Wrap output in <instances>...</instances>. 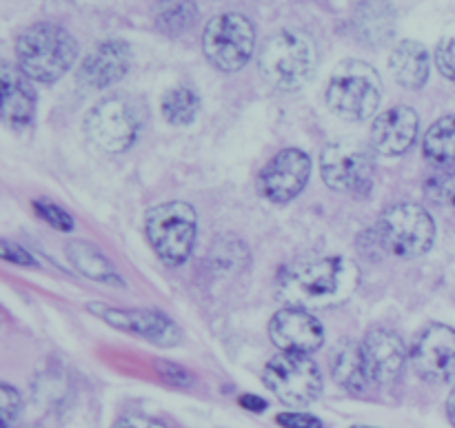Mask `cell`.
<instances>
[{
	"instance_id": "cell-1",
	"label": "cell",
	"mask_w": 455,
	"mask_h": 428,
	"mask_svg": "<svg viewBox=\"0 0 455 428\" xmlns=\"http://www.w3.org/2000/svg\"><path fill=\"white\" fill-rule=\"evenodd\" d=\"M358 284V269L338 256H309L289 262L275 280V293L287 306L318 309L347 300Z\"/></svg>"
},
{
	"instance_id": "cell-2",
	"label": "cell",
	"mask_w": 455,
	"mask_h": 428,
	"mask_svg": "<svg viewBox=\"0 0 455 428\" xmlns=\"http://www.w3.org/2000/svg\"><path fill=\"white\" fill-rule=\"evenodd\" d=\"M78 44L74 36L53 22H36L16 40L18 69L36 83H56L74 67Z\"/></svg>"
},
{
	"instance_id": "cell-3",
	"label": "cell",
	"mask_w": 455,
	"mask_h": 428,
	"mask_svg": "<svg viewBox=\"0 0 455 428\" xmlns=\"http://www.w3.org/2000/svg\"><path fill=\"white\" fill-rule=\"evenodd\" d=\"M315 60V44L309 36L296 29H283L262 44L258 69L278 91H298L314 75Z\"/></svg>"
},
{
	"instance_id": "cell-4",
	"label": "cell",
	"mask_w": 455,
	"mask_h": 428,
	"mask_svg": "<svg viewBox=\"0 0 455 428\" xmlns=\"http://www.w3.org/2000/svg\"><path fill=\"white\" fill-rule=\"evenodd\" d=\"M380 98V75L363 60H342L329 78L327 107L342 120L358 123L371 118Z\"/></svg>"
},
{
	"instance_id": "cell-5",
	"label": "cell",
	"mask_w": 455,
	"mask_h": 428,
	"mask_svg": "<svg viewBox=\"0 0 455 428\" xmlns=\"http://www.w3.org/2000/svg\"><path fill=\"white\" fill-rule=\"evenodd\" d=\"M145 235L160 262L180 266L191 256L198 238L196 209L178 200L151 207L145 216Z\"/></svg>"
},
{
	"instance_id": "cell-6",
	"label": "cell",
	"mask_w": 455,
	"mask_h": 428,
	"mask_svg": "<svg viewBox=\"0 0 455 428\" xmlns=\"http://www.w3.org/2000/svg\"><path fill=\"white\" fill-rule=\"evenodd\" d=\"M376 234L380 244L398 258H420L434 247L435 222L418 204H394L378 218Z\"/></svg>"
},
{
	"instance_id": "cell-7",
	"label": "cell",
	"mask_w": 455,
	"mask_h": 428,
	"mask_svg": "<svg viewBox=\"0 0 455 428\" xmlns=\"http://www.w3.org/2000/svg\"><path fill=\"white\" fill-rule=\"evenodd\" d=\"M256 47V29L243 13L225 12L207 22L203 34V52L216 69L231 74L240 71Z\"/></svg>"
},
{
	"instance_id": "cell-8",
	"label": "cell",
	"mask_w": 455,
	"mask_h": 428,
	"mask_svg": "<svg viewBox=\"0 0 455 428\" xmlns=\"http://www.w3.org/2000/svg\"><path fill=\"white\" fill-rule=\"evenodd\" d=\"M140 111L136 102L124 96H109L93 105L84 118V133L98 149L107 154H123L140 133Z\"/></svg>"
},
{
	"instance_id": "cell-9",
	"label": "cell",
	"mask_w": 455,
	"mask_h": 428,
	"mask_svg": "<svg viewBox=\"0 0 455 428\" xmlns=\"http://www.w3.org/2000/svg\"><path fill=\"white\" fill-rule=\"evenodd\" d=\"M265 384L289 407H307L323 391V373L305 353H278L265 369Z\"/></svg>"
},
{
	"instance_id": "cell-10",
	"label": "cell",
	"mask_w": 455,
	"mask_h": 428,
	"mask_svg": "<svg viewBox=\"0 0 455 428\" xmlns=\"http://www.w3.org/2000/svg\"><path fill=\"white\" fill-rule=\"evenodd\" d=\"M320 173L329 189L340 194H367L373 182L371 155L351 142H333L320 155Z\"/></svg>"
},
{
	"instance_id": "cell-11",
	"label": "cell",
	"mask_w": 455,
	"mask_h": 428,
	"mask_svg": "<svg viewBox=\"0 0 455 428\" xmlns=\"http://www.w3.org/2000/svg\"><path fill=\"white\" fill-rule=\"evenodd\" d=\"M311 176V160L300 149H283L260 169L256 186L269 202L284 204L302 194Z\"/></svg>"
},
{
	"instance_id": "cell-12",
	"label": "cell",
	"mask_w": 455,
	"mask_h": 428,
	"mask_svg": "<svg viewBox=\"0 0 455 428\" xmlns=\"http://www.w3.org/2000/svg\"><path fill=\"white\" fill-rule=\"evenodd\" d=\"M411 367L422 380L440 382L451 380L455 373V329L447 324H429L409 351Z\"/></svg>"
},
{
	"instance_id": "cell-13",
	"label": "cell",
	"mask_w": 455,
	"mask_h": 428,
	"mask_svg": "<svg viewBox=\"0 0 455 428\" xmlns=\"http://www.w3.org/2000/svg\"><path fill=\"white\" fill-rule=\"evenodd\" d=\"M89 309L118 331L132 333V336L142 337L156 346H173L180 342V329L160 311L145 309H114V306L92 305Z\"/></svg>"
},
{
	"instance_id": "cell-14",
	"label": "cell",
	"mask_w": 455,
	"mask_h": 428,
	"mask_svg": "<svg viewBox=\"0 0 455 428\" xmlns=\"http://www.w3.org/2000/svg\"><path fill=\"white\" fill-rule=\"evenodd\" d=\"M269 337L283 353H314L324 345V329L305 309L287 306L269 322Z\"/></svg>"
},
{
	"instance_id": "cell-15",
	"label": "cell",
	"mask_w": 455,
	"mask_h": 428,
	"mask_svg": "<svg viewBox=\"0 0 455 428\" xmlns=\"http://www.w3.org/2000/svg\"><path fill=\"white\" fill-rule=\"evenodd\" d=\"M363 358L369 382L376 386H387L403 376L409 353L404 342L394 331L373 329L363 342Z\"/></svg>"
},
{
	"instance_id": "cell-16",
	"label": "cell",
	"mask_w": 455,
	"mask_h": 428,
	"mask_svg": "<svg viewBox=\"0 0 455 428\" xmlns=\"http://www.w3.org/2000/svg\"><path fill=\"white\" fill-rule=\"evenodd\" d=\"M132 52L123 40H105L78 67V83L92 89H105L127 75Z\"/></svg>"
},
{
	"instance_id": "cell-17",
	"label": "cell",
	"mask_w": 455,
	"mask_h": 428,
	"mask_svg": "<svg viewBox=\"0 0 455 428\" xmlns=\"http://www.w3.org/2000/svg\"><path fill=\"white\" fill-rule=\"evenodd\" d=\"M418 114L411 107H391L371 124V145L382 155H403L418 138Z\"/></svg>"
},
{
	"instance_id": "cell-18",
	"label": "cell",
	"mask_w": 455,
	"mask_h": 428,
	"mask_svg": "<svg viewBox=\"0 0 455 428\" xmlns=\"http://www.w3.org/2000/svg\"><path fill=\"white\" fill-rule=\"evenodd\" d=\"M0 89H3V120L12 129H22L34 120L36 91L29 78L18 67L4 62L0 69Z\"/></svg>"
},
{
	"instance_id": "cell-19",
	"label": "cell",
	"mask_w": 455,
	"mask_h": 428,
	"mask_svg": "<svg viewBox=\"0 0 455 428\" xmlns=\"http://www.w3.org/2000/svg\"><path fill=\"white\" fill-rule=\"evenodd\" d=\"M354 29L358 40L371 47L389 43L395 34V9L389 0H363L355 7Z\"/></svg>"
},
{
	"instance_id": "cell-20",
	"label": "cell",
	"mask_w": 455,
	"mask_h": 428,
	"mask_svg": "<svg viewBox=\"0 0 455 428\" xmlns=\"http://www.w3.org/2000/svg\"><path fill=\"white\" fill-rule=\"evenodd\" d=\"M389 69L404 89H420L429 80V52L418 40H403L394 47Z\"/></svg>"
},
{
	"instance_id": "cell-21",
	"label": "cell",
	"mask_w": 455,
	"mask_h": 428,
	"mask_svg": "<svg viewBox=\"0 0 455 428\" xmlns=\"http://www.w3.org/2000/svg\"><path fill=\"white\" fill-rule=\"evenodd\" d=\"M331 376L349 393H363L371 384L364 367L363 345L349 340L340 342L331 355Z\"/></svg>"
},
{
	"instance_id": "cell-22",
	"label": "cell",
	"mask_w": 455,
	"mask_h": 428,
	"mask_svg": "<svg viewBox=\"0 0 455 428\" xmlns=\"http://www.w3.org/2000/svg\"><path fill=\"white\" fill-rule=\"evenodd\" d=\"M67 258H69V262L80 271V273L87 275V278L93 280V282L123 287L118 271L114 269L109 258L102 256L93 244L71 242L69 247H67Z\"/></svg>"
},
{
	"instance_id": "cell-23",
	"label": "cell",
	"mask_w": 455,
	"mask_h": 428,
	"mask_svg": "<svg viewBox=\"0 0 455 428\" xmlns=\"http://www.w3.org/2000/svg\"><path fill=\"white\" fill-rule=\"evenodd\" d=\"M422 154L440 167L455 164V114L435 120L422 138Z\"/></svg>"
},
{
	"instance_id": "cell-24",
	"label": "cell",
	"mask_w": 455,
	"mask_h": 428,
	"mask_svg": "<svg viewBox=\"0 0 455 428\" xmlns=\"http://www.w3.org/2000/svg\"><path fill=\"white\" fill-rule=\"evenodd\" d=\"M163 115L173 127H185L196 120L200 111V98L189 87H173L163 96Z\"/></svg>"
},
{
	"instance_id": "cell-25",
	"label": "cell",
	"mask_w": 455,
	"mask_h": 428,
	"mask_svg": "<svg viewBox=\"0 0 455 428\" xmlns=\"http://www.w3.org/2000/svg\"><path fill=\"white\" fill-rule=\"evenodd\" d=\"M198 18V7L194 0H164L158 12V27L169 36L182 34Z\"/></svg>"
},
{
	"instance_id": "cell-26",
	"label": "cell",
	"mask_w": 455,
	"mask_h": 428,
	"mask_svg": "<svg viewBox=\"0 0 455 428\" xmlns=\"http://www.w3.org/2000/svg\"><path fill=\"white\" fill-rule=\"evenodd\" d=\"M425 194L431 202L455 207V164L431 173L425 182Z\"/></svg>"
},
{
	"instance_id": "cell-27",
	"label": "cell",
	"mask_w": 455,
	"mask_h": 428,
	"mask_svg": "<svg viewBox=\"0 0 455 428\" xmlns=\"http://www.w3.org/2000/svg\"><path fill=\"white\" fill-rule=\"evenodd\" d=\"M34 211L38 213V216L43 218V220L47 222L49 226H53V229H58V231H71V229H74V218H71L69 213L65 211V209L56 207V204L44 202V200H38V202H34Z\"/></svg>"
},
{
	"instance_id": "cell-28",
	"label": "cell",
	"mask_w": 455,
	"mask_h": 428,
	"mask_svg": "<svg viewBox=\"0 0 455 428\" xmlns=\"http://www.w3.org/2000/svg\"><path fill=\"white\" fill-rule=\"evenodd\" d=\"M435 67L444 78L455 83V31L444 36L435 47Z\"/></svg>"
},
{
	"instance_id": "cell-29",
	"label": "cell",
	"mask_w": 455,
	"mask_h": 428,
	"mask_svg": "<svg viewBox=\"0 0 455 428\" xmlns=\"http://www.w3.org/2000/svg\"><path fill=\"white\" fill-rule=\"evenodd\" d=\"M20 395L18 391H13L9 384L0 386V413H3V428H12L13 422L20 416Z\"/></svg>"
},
{
	"instance_id": "cell-30",
	"label": "cell",
	"mask_w": 455,
	"mask_h": 428,
	"mask_svg": "<svg viewBox=\"0 0 455 428\" xmlns=\"http://www.w3.org/2000/svg\"><path fill=\"white\" fill-rule=\"evenodd\" d=\"M275 422L284 428H323L318 417L307 416V413H280Z\"/></svg>"
},
{
	"instance_id": "cell-31",
	"label": "cell",
	"mask_w": 455,
	"mask_h": 428,
	"mask_svg": "<svg viewBox=\"0 0 455 428\" xmlns=\"http://www.w3.org/2000/svg\"><path fill=\"white\" fill-rule=\"evenodd\" d=\"M0 253H3V260L4 262H12V265H25V266H34V260H31L29 253L25 249L16 247L12 242H0Z\"/></svg>"
},
{
	"instance_id": "cell-32",
	"label": "cell",
	"mask_w": 455,
	"mask_h": 428,
	"mask_svg": "<svg viewBox=\"0 0 455 428\" xmlns=\"http://www.w3.org/2000/svg\"><path fill=\"white\" fill-rule=\"evenodd\" d=\"M114 428H169L163 422L151 420V417H140V416H127L123 420H118Z\"/></svg>"
},
{
	"instance_id": "cell-33",
	"label": "cell",
	"mask_w": 455,
	"mask_h": 428,
	"mask_svg": "<svg viewBox=\"0 0 455 428\" xmlns=\"http://www.w3.org/2000/svg\"><path fill=\"white\" fill-rule=\"evenodd\" d=\"M240 404H243L244 408H253V411H262V408H265V402L258 400L256 395H244V398H240Z\"/></svg>"
},
{
	"instance_id": "cell-34",
	"label": "cell",
	"mask_w": 455,
	"mask_h": 428,
	"mask_svg": "<svg viewBox=\"0 0 455 428\" xmlns=\"http://www.w3.org/2000/svg\"><path fill=\"white\" fill-rule=\"evenodd\" d=\"M447 416H449V422H451L455 428V386L451 389V393H449V400H447Z\"/></svg>"
},
{
	"instance_id": "cell-35",
	"label": "cell",
	"mask_w": 455,
	"mask_h": 428,
	"mask_svg": "<svg viewBox=\"0 0 455 428\" xmlns=\"http://www.w3.org/2000/svg\"><path fill=\"white\" fill-rule=\"evenodd\" d=\"M25 428H36V426H25Z\"/></svg>"
},
{
	"instance_id": "cell-36",
	"label": "cell",
	"mask_w": 455,
	"mask_h": 428,
	"mask_svg": "<svg viewBox=\"0 0 455 428\" xmlns=\"http://www.w3.org/2000/svg\"><path fill=\"white\" fill-rule=\"evenodd\" d=\"M163 3H164V0H163Z\"/></svg>"
}]
</instances>
